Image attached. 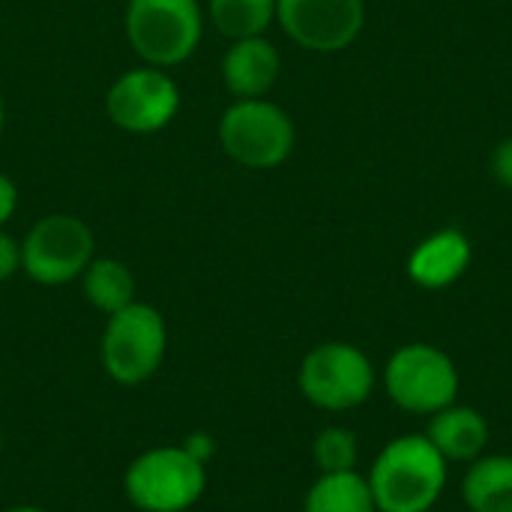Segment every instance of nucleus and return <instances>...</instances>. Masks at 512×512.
<instances>
[{"label": "nucleus", "mask_w": 512, "mask_h": 512, "mask_svg": "<svg viewBox=\"0 0 512 512\" xmlns=\"http://www.w3.org/2000/svg\"><path fill=\"white\" fill-rule=\"evenodd\" d=\"M0 450H3V432H0Z\"/></svg>", "instance_id": "nucleus-25"}, {"label": "nucleus", "mask_w": 512, "mask_h": 512, "mask_svg": "<svg viewBox=\"0 0 512 512\" xmlns=\"http://www.w3.org/2000/svg\"><path fill=\"white\" fill-rule=\"evenodd\" d=\"M126 498L141 512L192 510L207 489V465L186 447H153L123 474Z\"/></svg>", "instance_id": "nucleus-3"}, {"label": "nucleus", "mask_w": 512, "mask_h": 512, "mask_svg": "<svg viewBox=\"0 0 512 512\" xmlns=\"http://www.w3.org/2000/svg\"><path fill=\"white\" fill-rule=\"evenodd\" d=\"M3 126H6V105H3V96H0V135H3Z\"/></svg>", "instance_id": "nucleus-23"}, {"label": "nucleus", "mask_w": 512, "mask_h": 512, "mask_svg": "<svg viewBox=\"0 0 512 512\" xmlns=\"http://www.w3.org/2000/svg\"><path fill=\"white\" fill-rule=\"evenodd\" d=\"M369 489L378 512H429L447 486V459L426 435H402L384 444Z\"/></svg>", "instance_id": "nucleus-1"}, {"label": "nucleus", "mask_w": 512, "mask_h": 512, "mask_svg": "<svg viewBox=\"0 0 512 512\" xmlns=\"http://www.w3.org/2000/svg\"><path fill=\"white\" fill-rule=\"evenodd\" d=\"M81 291L96 312L114 315L129 303H135V276L123 261L96 255L81 273Z\"/></svg>", "instance_id": "nucleus-15"}, {"label": "nucleus", "mask_w": 512, "mask_h": 512, "mask_svg": "<svg viewBox=\"0 0 512 512\" xmlns=\"http://www.w3.org/2000/svg\"><path fill=\"white\" fill-rule=\"evenodd\" d=\"M18 270H21V243L12 234L0 231V282L12 279Z\"/></svg>", "instance_id": "nucleus-19"}, {"label": "nucleus", "mask_w": 512, "mask_h": 512, "mask_svg": "<svg viewBox=\"0 0 512 512\" xmlns=\"http://www.w3.org/2000/svg\"><path fill=\"white\" fill-rule=\"evenodd\" d=\"M462 498L471 512H512V456H480L462 480Z\"/></svg>", "instance_id": "nucleus-14"}, {"label": "nucleus", "mask_w": 512, "mask_h": 512, "mask_svg": "<svg viewBox=\"0 0 512 512\" xmlns=\"http://www.w3.org/2000/svg\"><path fill=\"white\" fill-rule=\"evenodd\" d=\"M93 258V228L72 213L42 216L39 222H33L21 243V270L45 288H60L72 279H81Z\"/></svg>", "instance_id": "nucleus-6"}, {"label": "nucleus", "mask_w": 512, "mask_h": 512, "mask_svg": "<svg viewBox=\"0 0 512 512\" xmlns=\"http://www.w3.org/2000/svg\"><path fill=\"white\" fill-rule=\"evenodd\" d=\"M492 171H495V177H498L501 186L512 189V135L504 138L495 147V153H492Z\"/></svg>", "instance_id": "nucleus-20"}, {"label": "nucleus", "mask_w": 512, "mask_h": 512, "mask_svg": "<svg viewBox=\"0 0 512 512\" xmlns=\"http://www.w3.org/2000/svg\"><path fill=\"white\" fill-rule=\"evenodd\" d=\"M282 69L276 45L264 36L234 39L222 57V81L237 99H264Z\"/></svg>", "instance_id": "nucleus-11"}, {"label": "nucleus", "mask_w": 512, "mask_h": 512, "mask_svg": "<svg viewBox=\"0 0 512 512\" xmlns=\"http://www.w3.org/2000/svg\"><path fill=\"white\" fill-rule=\"evenodd\" d=\"M384 390L390 402L408 414L432 417L459 396V369L435 345L414 342L399 348L384 366Z\"/></svg>", "instance_id": "nucleus-8"}, {"label": "nucleus", "mask_w": 512, "mask_h": 512, "mask_svg": "<svg viewBox=\"0 0 512 512\" xmlns=\"http://www.w3.org/2000/svg\"><path fill=\"white\" fill-rule=\"evenodd\" d=\"M183 447H186L198 462H204V465L216 456V441H213L207 432H192V435L183 441Z\"/></svg>", "instance_id": "nucleus-22"}, {"label": "nucleus", "mask_w": 512, "mask_h": 512, "mask_svg": "<svg viewBox=\"0 0 512 512\" xmlns=\"http://www.w3.org/2000/svg\"><path fill=\"white\" fill-rule=\"evenodd\" d=\"M201 33L198 0H126V39L147 66L171 69L186 63Z\"/></svg>", "instance_id": "nucleus-2"}, {"label": "nucleus", "mask_w": 512, "mask_h": 512, "mask_svg": "<svg viewBox=\"0 0 512 512\" xmlns=\"http://www.w3.org/2000/svg\"><path fill=\"white\" fill-rule=\"evenodd\" d=\"M3 512H48V510H39V507H12V510H3Z\"/></svg>", "instance_id": "nucleus-24"}, {"label": "nucleus", "mask_w": 512, "mask_h": 512, "mask_svg": "<svg viewBox=\"0 0 512 512\" xmlns=\"http://www.w3.org/2000/svg\"><path fill=\"white\" fill-rule=\"evenodd\" d=\"M108 120L132 135L162 132L180 111V87L159 66H135L114 78L105 93Z\"/></svg>", "instance_id": "nucleus-9"}, {"label": "nucleus", "mask_w": 512, "mask_h": 512, "mask_svg": "<svg viewBox=\"0 0 512 512\" xmlns=\"http://www.w3.org/2000/svg\"><path fill=\"white\" fill-rule=\"evenodd\" d=\"M102 366L114 384L138 387L150 381L168 354V324L150 303H129L108 315L102 333Z\"/></svg>", "instance_id": "nucleus-4"}, {"label": "nucleus", "mask_w": 512, "mask_h": 512, "mask_svg": "<svg viewBox=\"0 0 512 512\" xmlns=\"http://www.w3.org/2000/svg\"><path fill=\"white\" fill-rule=\"evenodd\" d=\"M18 210V186L0 171V228L15 216Z\"/></svg>", "instance_id": "nucleus-21"}, {"label": "nucleus", "mask_w": 512, "mask_h": 512, "mask_svg": "<svg viewBox=\"0 0 512 512\" xmlns=\"http://www.w3.org/2000/svg\"><path fill=\"white\" fill-rule=\"evenodd\" d=\"M273 18H276V0H210V21L231 42L264 36Z\"/></svg>", "instance_id": "nucleus-17"}, {"label": "nucleus", "mask_w": 512, "mask_h": 512, "mask_svg": "<svg viewBox=\"0 0 512 512\" xmlns=\"http://www.w3.org/2000/svg\"><path fill=\"white\" fill-rule=\"evenodd\" d=\"M276 21L300 48L336 54L360 36L366 6L363 0H276Z\"/></svg>", "instance_id": "nucleus-10"}, {"label": "nucleus", "mask_w": 512, "mask_h": 512, "mask_svg": "<svg viewBox=\"0 0 512 512\" xmlns=\"http://www.w3.org/2000/svg\"><path fill=\"white\" fill-rule=\"evenodd\" d=\"M312 459H315L321 474L354 471L357 459H360L357 435L351 429H342V426H327L324 432H318V438L312 444Z\"/></svg>", "instance_id": "nucleus-18"}, {"label": "nucleus", "mask_w": 512, "mask_h": 512, "mask_svg": "<svg viewBox=\"0 0 512 512\" xmlns=\"http://www.w3.org/2000/svg\"><path fill=\"white\" fill-rule=\"evenodd\" d=\"M297 132L285 108L267 99H237L219 120V144L243 168H279L294 150Z\"/></svg>", "instance_id": "nucleus-5"}, {"label": "nucleus", "mask_w": 512, "mask_h": 512, "mask_svg": "<svg viewBox=\"0 0 512 512\" xmlns=\"http://www.w3.org/2000/svg\"><path fill=\"white\" fill-rule=\"evenodd\" d=\"M426 438L447 462H474L483 456L489 444V423L477 408L450 405L432 414Z\"/></svg>", "instance_id": "nucleus-13"}, {"label": "nucleus", "mask_w": 512, "mask_h": 512, "mask_svg": "<svg viewBox=\"0 0 512 512\" xmlns=\"http://www.w3.org/2000/svg\"><path fill=\"white\" fill-rule=\"evenodd\" d=\"M297 384L306 402L321 411L342 414L360 408L372 396L375 366L351 342H324L303 357Z\"/></svg>", "instance_id": "nucleus-7"}, {"label": "nucleus", "mask_w": 512, "mask_h": 512, "mask_svg": "<svg viewBox=\"0 0 512 512\" xmlns=\"http://www.w3.org/2000/svg\"><path fill=\"white\" fill-rule=\"evenodd\" d=\"M303 512H378L369 480L357 471L321 474L306 492Z\"/></svg>", "instance_id": "nucleus-16"}, {"label": "nucleus", "mask_w": 512, "mask_h": 512, "mask_svg": "<svg viewBox=\"0 0 512 512\" xmlns=\"http://www.w3.org/2000/svg\"><path fill=\"white\" fill-rule=\"evenodd\" d=\"M471 264V240L459 228L429 234L408 258V276L426 291L450 288L465 276Z\"/></svg>", "instance_id": "nucleus-12"}]
</instances>
